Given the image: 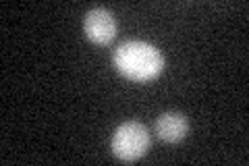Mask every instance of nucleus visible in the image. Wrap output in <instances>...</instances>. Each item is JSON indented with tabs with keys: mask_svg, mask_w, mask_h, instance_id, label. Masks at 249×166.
<instances>
[{
	"mask_svg": "<svg viewBox=\"0 0 249 166\" xmlns=\"http://www.w3.org/2000/svg\"><path fill=\"white\" fill-rule=\"evenodd\" d=\"M150 148V133L137 121H129L116 127L110 149L112 154L123 162H135L139 158H143Z\"/></svg>",
	"mask_w": 249,
	"mask_h": 166,
	"instance_id": "f03ea898",
	"label": "nucleus"
},
{
	"mask_svg": "<svg viewBox=\"0 0 249 166\" xmlns=\"http://www.w3.org/2000/svg\"><path fill=\"white\" fill-rule=\"evenodd\" d=\"M187 131H189V121L181 112H164L156 121V133L168 144H177V141L185 139Z\"/></svg>",
	"mask_w": 249,
	"mask_h": 166,
	"instance_id": "20e7f679",
	"label": "nucleus"
},
{
	"mask_svg": "<svg viewBox=\"0 0 249 166\" xmlns=\"http://www.w3.org/2000/svg\"><path fill=\"white\" fill-rule=\"evenodd\" d=\"M112 65L123 77L145 83L162 73L164 56L152 44L142 39H129L116 46V50L112 52Z\"/></svg>",
	"mask_w": 249,
	"mask_h": 166,
	"instance_id": "f257e3e1",
	"label": "nucleus"
},
{
	"mask_svg": "<svg viewBox=\"0 0 249 166\" xmlns=\"http://www.w3.org/2000/svg\"><path fill=\"white\" fill-rule=\"evenodd\" d=\"M83 29H85V36H88L93 44H98V46L110 44L116 36L114 15L108 9H91L85 15Z\"/></svg>",
	"mask_w": 249,
	"mask_h": 166,
	"instance_id": "7ed1b4c3",
	"label": "nucleus"
}]
</instances>
